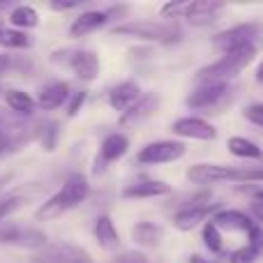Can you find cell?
Segmentation results:
<instances>
[{"instance_id":"1","label":"cell","mask_w":263,"mask_h":263,"mask_svg":"<svg viewBox=\"0 0 263 263\" xmlns=\"http://www.w3.org/2000/svg\"><path fill=\"white\" fill-rule=\"evenodd\" d=\"M88 192H90L88 178L81 176V173H74V176H69L67 180L63 182V187H60L51 199H46L44 203L37 208L35 217L40 219V222L60 217L63 213H67V210L77 208L79 203H83V199L88 196Z\"/></svg>"},{"instance_id":"2","label":"cell","mask_w":263,"mask_h":263,"mask_svg":"<svg viewBox=\"0 0 263 263\" xmlns=\"http://www.w3.org/2000/svg\"><path fill=\"white\" fill-rule=\"evenodd\" d=\"M256 55V46H247V49H238L231 51V53H224L217 63L208 65V67L199 69L196 74V81L201 83H215V81H227V79H233L247 67V65L254 60Z\"/></svg>"},{"instance_id":"3","label":"cell","mask_w":263,"mask_h":263,"mask_svg":"<svg viewBox=\"0 0 263 263\" xmlns=\"http://www.w3.org/2000/svg\"><path fill=\"white\" fill-rule=\"evenodd\" d=\"M114 35H127L136 37V40H145V42H176L180 40V28L173 21H129L123 26H116Z\"/></svg>"},{"instance_id":"4","label":"cell","mask_w":263,"mask_h":263,"mask_svg":"<svg viewBox=\"0 0 263 263\" xmlns=\"http://www.w3.org/2000/svg\"><path fill=\"white\" fill-rule=\"evenodd\" d=\"M261 37H263V26L261 23L259 21H247V23L233 26V28H229V30L215 35L213 44L217 46L219 51H224V53H231V51H238V49L256 46Z\"/></svg>"},{"instance_id":"5","label":"cell","mask_w":263,"mask_h":263,"mask_svg":"<svg viewBox=\"0 0 263 263\" xmlns=\"http://www.w3.org/2000/svg\"><path fill=\"white\" fill-rule=\"evenodd\" d=\"M0 245H18L28 250H44L49 242L40 229L16 227V224H0Z\"/></svg>"},{"instance_id":"6","label":"cell","mask_w":263,"mask_h":263,"mask_svg":"<svg viewBox=\"0 0 263 263\" xmlns=\"http://www.w3.org/2000/svg\"><path fill=\"white\" fill-rule=\"evenodd\" d=\"M187 145L182 141H155V143H148L145 148L139 150L136 155V162L139 164H166V162H176L185 155Z\"/></svg>"},{"instance_id":"7","label":"cell","mask_w":263,"mask_h":263,"mask_svg":"<svg viewBox=\"0 0 263 263\" xmlns=\"http://www.w3.org/2000/svg\"><path fill=\"white\" fill-rule=\"evenodd\" d=\"M32 263H90L88 252H83L77 245H67V242H55V245H46L44 250L35 252L30 259Z\"/></svg>"},{"instance_id":"8","label":"cell","mask_w":263,"mask_h":263,"mask_svg":"<svg viewBox=\"0 0 263 263\" xmlns=\"http://www.w3.org/2000/svg\"><path fill=\"white\" fill-rule=\"evenodd\" d=\"M229 90V83L227 81H215V83H201L199 88L187 95V106L192 109H210L215 106Z\"/></svg>"},{"instance_id":"9","label":"cell","mask_w":263,"mask_h":263,"mask_svg":"<svg viewBox=\"0 0 263 263\" xmlns=\"http://www.w3.org/2000/svg\"><path fill=\"white\" fill-rule=\"evenodd\" d=\"M173 134L185 136V139H196V141H213L217 139V129L203 118H196V116H187L173 123Z\"/></svg>"},{"instance_id":"10","label":"cell","mask_w":263,"mask_h":263,"mask_svg":"<svg viewBox=\"0 0 263 263\" xmlns=\"http://www.w3.org/2000/svg\"><path fill=\"white\" fill-rule=\"evenodd\" d=\"M224 12V3L217 0H196L190 3L185 9V18L192 26H210L219 18V14Z\"/></svg>"},{"instance_id":"11","label":"cell","mask_w":263,"mask_h":263,"mask_svg":"<svg viewBox=\"0 0 263 263\" xmlns=\"http://www.w3.org/2000/svg\"><path fill=\"white\" fill-rule=\"evenodd\" d=\"M187 180L194 185H215V182L231 180V168L217 164H194L187 168Z\"/></svg>"},{"instance_id":"12","label":"cell","mask_w":263,"mask_h":263,"mask_svg":"<svg viewBox=\"0 0 263 263\" xmlns=\"http://www.w3.org/2000/svg\"><path fill=\"white\" fill-rule=\"evenodd\" d=\"M67 65L74 69V74H77L81 81H92V79H97V74H100V58H97L92 51H72L67 58Z\"/></svg>"},{"instance_id":"13","label":"cell","mask_w":263,"mask_h":263,"mask_svg":"<svg viewBox=\"0 0 263 263\" xmlns=\"http://www.w3.org/2000/svg\"><path fill=\"white\" fill-rule=\"evenodd\" d=\"M129 150V139L125 134H109L104 141H102V148H100V159H97V168L95 173H100L102 164H111L116 159H120L125 153Z\"/></svg>"},{"instance_id":"14","label":"cell","mask_w":263,"mask_h":263,"mask_svg":"<svg viewBox=\"0 0 263 263\" xmlns=\"http://www.w3.org/2000/svg\"><path fill=\"white\" fill-rule=\"evenodd\" d=\"M139 100H141V88L136 81H123L116 88H111V92H109L111 106H114L116 111H123V114L127 109H132Z\"/></svg>"},{"instance_id":"15","label":"cell","mask_w":263,"mask_h":263,"mask_svg":"<svg viewBox=\"0 0 263 263\" xmlns=\"http://www.w3.org/2000/svg\"><path fill=\"white\" fill-rule=\"evenodd\" d=\"M69 97V86L63 81L46 83L37 92V106H42L44 111H53L58 106H63V102Z\"/></svg>"},{"instance_id":"16","label":"cell","mask_w":263,"mask_h":263,"mask_svg":"<svg viewBox=\"0 0 263 263\" xmlns=\"http://www.w3.org/2000/svg\"><path fill=\"white\" fill-rule=\"evenodd\" d=\"M215 210H217V205H210V203L208 205H194V208H182L180 213H176L173 224H176V229H180V231H192V229L199 227L201 222H205Z\"/></svg>"},{"instance_id":"17","label":"cell","mask_w":263,"mask_h":263,"mask_svg":"<svg viewBox=\"0 0 263 263\" xmlns=\"http://www.w3.org/2000/svg\"><path fill=\"white\" fill-rule=\"evenodd\" d=\"M217 229H231V231H245L250 233L254 229V222L240 210H217L215 217L210 219Z\"/></svg>"},{"instance_id":"18","label":"cell","mask_w":263,"mask_h":263,"mask_svg":"<svg viewBox=\"0 0 263 263\" xmlns=\"http://www.w3.org/2000/svg\"><path fill=\"white\" fill-rule=\"evenodd\" d=\"M106 23H109V14L106 12H83L74 18L69 32H72V37H83V35H90V32L104 28Z\"/></svg>"},{"instance_id":"19","label":"cell","mask_w":263,"mask_h":263,"mask_svg":"<svg viewBox=\"0 0 263 263\" xmlns=\"http://www.w3.org/2000/svg\"><path fill=\"white\" fill-rule=\"evenodd\" d=\"M171 187L162 180H143V182H136V185H129L123 190V196L127 199H153V196H162L168 194Z\"/></svg>"},{"instance_id":"20","label":"cell","mask_w":263,"mask_h":263,"mask_svg":"<svg viewBox=\"0 0 263 263\" xmlns=\"http://www.w3.org/2000/svg\"><path fill=\"white\" fill-rule=\"evenodd\" d=\"M95 238H97V242H100V247H104V250H109V252L118 250V245H120V236L114 227V219L106 217V215H102L95 222Z\"/></svg>"},{"instance_id":"21","label":"cell","mask_w":263,"mask_h":263,"mask_svg":"<svg viewBox=\"0 0 263 263\" xmlns=\"http://www.w3.org/2000/svg\"><path fill=\"white\" fill-rule=\"evenodd\" d=\"M132 240L141 247H157L162 240V229L153 222H139L132 229Z\"/></svg>"},{"instance_id":"22","label":"cell","mask_w":263,"mask_h":263,"mask_svg":"<svg viewBox=\"0 0 263 263\" xmlns=\"http://www.w3.org/2000/svg\"><path fill=\"white\" fill-rule=\"evenodd\" d=\"M157 95H145V97H141L139 102H136L132 109H127L123 116H120V125H125V123H136V120H141V118H145V116H150L155 109H157Z\"/></svg>"},{"instance_id":"23","label":"cell","mask_w":263,"mask_h":263,"mask_svg":"<svg viewBox=\"0 0 263 263\" xmlns=\"http://www.w3.org/2000/svg\"><path fill=\"white\" fill-rule=\"evenodd\" d=\"M227 148H229V153H233L236 157H245V159H261L263 157V150L254 141L245 139V136H231Z\"/></svg>"},{"instance_id":"24","label":"cell","mask_w":263,"mask_h":263,"mask_svg":"<svg viewBox=\"0 0 263 263\" xmlns=\"http://www.w3.org/2000/svg\"><path fill=\"white\" fill-rule=\"evenodd\" d=\"M5 102H7L9 109L18 116H32L35 114V106H37L35 100L23 90H7L5 92Z\"/></svg>"},{"instance_id":"25","label":"cell","mask_w":263,"mask_h":263,"mask_svg":"<svg viewBox=\"0 0 263 263\" xmlns=\"http://www.w3.org/2000/svg\"><path fill=\"white\" fill-rule=\"evenodd\" d=\"M0 44L7 46V49H28L32 44L30 35L16 30V28H3L0 30Z\"/></svg>"},{"instance_id":"26","label":"cell","mask_w":263,"mask_h":263,"mask_svg":"<svg viewBox=\"0 0 263 263\" xmlns=\"http://www.w3.org/2000/svg\"><path fill=\"white\" fill-rule=\"evenodd\" d=\"M9 18H12L14 28H35L37 23H40V14L32 7H28V5H21V7L12 9V16Z\"/></svg>"},{"instance_id":"27","label":"cell","mask_w":263,"mask_h":263,"mask_svg":"<svg viewBox=\"0 0 263 263\" xmlns=\"http://www.w3.org/2000/svg\"><path fill=\"white\" fill-rule=\"evenodd\" d=\"M203 242H205V247H208L210 252H222V247H224V240H222V233H219V229L215 227L213 222H205V227H203Z\"/></svg>"},{"instance_id":"28","label":"cell","mask_w":263,"mask_h":263,"mask_svg":"<svg viewBox=\"0 0 263 263\" xmlns=\"http://www.w3.org/2000/svg\"><path fill=\"white\" fill-rule=\"evenodd\" d=\"M259 256H261V252L256 250V247L245 245V247H240V250H233L231 254H229V263H254Z\"/></svg>"},{"instance_id":"29","label":"cell","mask_w":263,"mask_h":263,"mask_svg":"<svg viewBox=\"0 0 263 263\" xmlns=\"http://www.w3.org/2000/svg\"><path fill=\"white\" fill-rule=\"evenodd\" d=\"M231 180L263 182V168H231Z\"/></svg>"},{"instance_id":"30","label":"cell","mask_w":263,"mask_h":263,"mask_svg":"<svg viewBox=\"0 0 263 263\" xmlns=\"http://www.w3.org/2000/svg\"><path fill=\"white\" fill-rule=\"evenodd\" d=\"M18 205H21V201H18L16 196H3V199H0V224H3V219L9 217Z\"/></svg>"},{"instance_id":"31","label":"cell","mask_w":263,"mask_h":263,"mask_svg":"<svg viewBox=\"0 0 263 263\" xmlns=\"http://www.w3.org/2000/svg\"><path fill=\"white\" fill-rule=\"evenodd\" d=\"M55 141H58V123H51V125H46L44 139H42L44 150H53L55 148Z\"/></svg>"},{"instance_id":"32","label":"cell","mask_w":263,"mask_h":263,"mask_svg":"<svg viewBox=\"0 0 263 263\" xmlns=\"http://www.w3.org/2000/svg\"><path fill=\"white\" fill-rule=\"evenodd\" d=\"M245 118L250 120V123H254L256 127H261V129H263V102H261V104H252V106H247Z\"/></svg>"},{"instance_id":"33","label":"cell","mask_w":263,"mask_h":263,"mask_svg":"<svg viewBox=\"0 0 263 263\" xmlns=\"http://www.w3.org/2000/svg\"><path fill=\"white\" fill-rule=\"evenodd\" d=\"M185 9H187L185 3H168V5H164L162 7V16H166V18L185 16Z\"/></svg>"},{"instance_id":"34","label":"cell","mask_w":263,"mask_h":263,"mask_svg":"<svg viewBox=\"0 0 263 263\" xmlns=\"http://www.w3.org/2000/svg\"><path fill=\"white\" fill-rule=\"evenodd\" d=\"M114 263H150L148 259H145L141 252H127V254H120L116 256Z\"/></svg>"},{"instance_id":"35","label":"cell","mask_w":263,"mask_h":263,"mask_svg":"<svg viewBox=\"0 0 263 263\" xmlns=\"http://www.w3.org/2000/svg\"><path fill=\"white\" fill-rule=\"evenodd\" d=\"M83 0H53L51 3V9H55V12H67V9H74L79 7Z\"/></svg>"},{"instance_id":"36","label":"cell","mask_w":263,"mask_h":263,"mask_svg":"<svg viewBox=\"0 0 263 263\" xmlns=\"http://www.w3.org/2000/svg\"><path fill=\"white\" fill-rule=\"evenodd\" d=\"M86 102V92H74V97H72V102H69V106H67V114L69 116H77L79 111H81V104Z\"/></svg>"},{"instance_id":"37","label":"cell","mask_w":263,"mask_h":263,"mask_svg":"<svg viewBox=\"0 0 263 263\" xmlns=\"http://www.w3.org/2000/svg\"><path fill=\"white\" fill-rule=\"evenodd\" d=\"M252 215L256 217L259 227H263V201H252Z\"/></svg>"},{"instance_id":"38","label":"cell","mask_w":263,"mask_h":263,"mask_svg":"<svg viewBox=\"0 0 263 263\" xmlns=\"http://www.w3.org/2000/svg\"><path fill=\"white\" fill-rule=\"evenodd\" d=\"M9 67H12V60H9V55L0 53V74H3L5 69H9Z\"/></svg>"},{"instance_id":"39","label":"cell","mask_w":263,"mask_h":263,"mask_svg":"<svg viewBox=\"0 0 263 263\" xmlns=\"http://www.w3.org/2000/svg\"><path fill=\"white\" fill-rule=\"evenodd\" d=\"M256 81H259V83H263V60H261L259 69H256Z\"/></svg>"},{"instance_id":"40","label":"cell","mask_w":263,"mask_h":263,"mask_svg":"<svg viewBox=\"0 0 263 263\" xmlns=\"http://www.w3.org/2000/svg\"><path fill=\"white\" fill-rule=\"evenodd\" d=\"M190 263H210V261H205V259H201V256H190Z\"/></svg>"},{"instance_id":"41","label":"cell","mask_w":263,"mask_h":263,"mask_svg":"<svg viewBox=\"0 0 263 263\" xmlns=\"http://www.w3.org/2000/svg\"><path fill=\"white\" fill-rule=\"evenodd\" d=\"M0 30H3V26H0Z\"/></svg>"}]
</instances>
